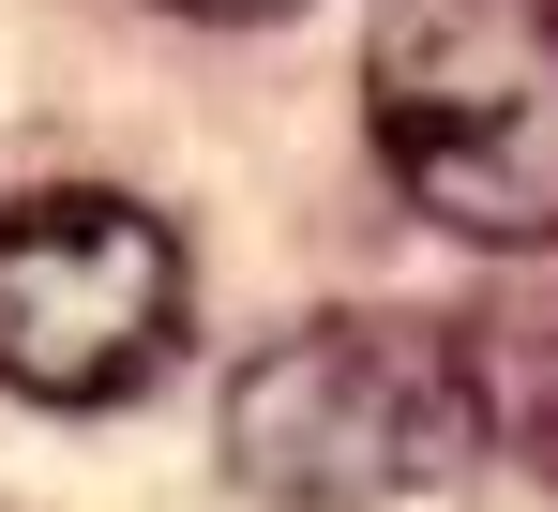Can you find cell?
Instances as JSON below:
<instances>
[{"mask_svg": "<svg viewBox=\"0 0 558 512\" xmlns=\"http://www.w3.org/2000/svg\"><path fill=\"white\" fill-rule=\"evenodd\" d=\"M363 121L423 227L483 256L558 242V0H377Z\"/></svg>", "mask_w": 558, "mask_h": 512, "instance_id": "6da1fadb", "label": "cell"}, {"mask_svg": "<svg viewBox=\"0 0 558 512\" xmlns=\"http://www.w3.org/2000/svg\"><path fill=\"white\" fill-rule=\"evenodd\" d=\"M483 452V362L423 317H302L227 377V483L272 512H392Z\"/></svg>", "mask_w": 558, "mask_h": 512, "instance_id": "7a4b0ae2", "label": "cell"}, {"mask_svg": "<svg viewBox=\"0 0 558 512\" xmlns=\"http://www.w3.org/2000/svg\"><path fill=\"white\" fill-rule=\"evenodd\" d=\"M182 346V242L136 196H15L0 211V392L31 407H121Z\"/></svg>", "mask_w": 558, "mask_h": 512, "instance_id": "3957f363", "label": "cell"}, {"mask_svg": "<svg viewBox=\"0 0 558 512\" xmlns=\"http://www.w3.org/2000/svg\"><path fill=\"white\" fill-rule=\"evenodd\" d=\"M182 15H302V0H182Z\"/></svg>", "mask_w": 558, "mask_h": 512, "instance_id": "277c9868", "label": "cell"}]
</instances>
